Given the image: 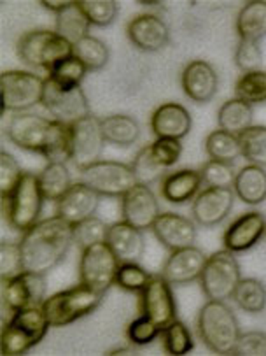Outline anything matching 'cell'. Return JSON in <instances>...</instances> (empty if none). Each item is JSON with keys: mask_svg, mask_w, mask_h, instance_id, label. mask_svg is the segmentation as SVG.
<instances>
[{"mask_svg": "<svg viewBox=\"0 0 266 356\" xmlns=\"http://www.w3.org/2000/svg\"><path fill=\"white\" fill-rule=\"evenodd\" d=\"M161 335H163V346L167 355L183 356L193 351V335H191V332L188 330V327L183 321H172L168 327H165L161 330Z\"/></svg>", "mask_w": 266, "mask_h": 356, "instance_id": "obj_38", "label": "cell"}, {"mask_svg": "<svg viewBox=\"0 0 266 356\" xmlns=\"http://www.w3.org/2000/svg\"><path fill=\"white\" fill-rule=\"evenodd\" d=\"M4 111L19 114L42 102L44 79L26 70H8L0 76Z\"/></svg>", "mask_w": 266, "mask_h": 356, "instance_id": "obj_10", "label": "cell"}, {"mask_svg": "<svg viewBox=\"0 0 266 356\" xmlns=\"http://www.w3.org/2000/svg\"><path fill=\"white\" fill-rule=\"evenodd\" d=\"M233 300L238 307L245 312H261L266 307V288L261 281L254 277H245L240 280L237 290L233 293Z\"/></svg>", "mask_w": 266, "mask_h": 356, "instance_id": "obj_35", "label": "cell"}, {"mask_svg": "<svg viewBox=\"0 0 266 356\" xmlns=\"http://www.w3.org/2000/svg\"><path fill=\"white\" fill-rule=\"evenodd\" d=\"M23 272L22 251L19 244L2 243L0 244V277L2 281L11 280L13 275Z\"/></svg>", "mask_w": 266, "mask_h": 356, "instance_id": "obj_47", "label": "cell"}, {"mask_svg": "<svg viewBox=\"0 0 266 356\" xmlns=\"http://www.w3.org/2000/svg\"><path fill=\"white\" fill-rule=\"evenodd\" d=\"M86 67L76 58V56H70V58L62 60V62L56 63L51 70H49V79L56 83V85L63 86V88H76L81 86L84 76H86Z\"/></svg>", "mask_w": 266, "mask_h": 356, "instance_id": "obj_41", "label": "cell"}, {"mask_svg": "<svg viewBox=\"0 0 266 356\" xmlns=\"http://www.w3.org/2000/svg\"><path fill=\"white\" fill-rule=\"evenodd\" d=\"M160 334H161V328L158 327L156 323H153L149 318H146V316L142 314H140L137 320L131 321L126 328L128 341H130L133 346H139V348L151 344V342H153Z\"/></svg>", "mask_w": 266, "mask_h": 356, "instance_id": "obj_46", "label": "cell"}, {"mask_svg": "<svg viewBox=\"0 0 266 356\" xmlns=\"http://www.w3.org/2000/svg\"><path fill=\"white\" fill-rule=\"evenodd\" d=\"M109 225L103 223L99 218H88L81 223L74 225V244L81 250L93 246V244L106 243Z\"/></svg>", "mask_w": 266, "mask_h": 356, "instance_id": "obj_40", "label": "cell"}, {"mask_svg": "<svg viewBox=\"0 0 266 356\" xmlns=\"http://www.w3.org/2000/svg\"><path fill=\"white\" fill-rule=\"evenodd\" d=\"M8 137L15 146L42 154L48 163L72 162V125L39 114L19 113L9 122Z\"/></svg>", "mask_w": 266, "mask_h": 356, "instance_id": "obj_1", "label": "cell"}, {"mask_svg": "<svg viewBox=\"0 0 266 356\" xmlns=\"http://www.w3.org/2000/svg\"><path fill=\"white\" fill-rule=\"evenodd\" d=\"M107 355H135V351L133 349H128V348H123V349H113V351H109Z\"/></svg>", "mask_w": 266, "mask_h": 356, "instance_id": "obj_52", "label": "cell"}, {"mask_svg": "<svg viewBox=\"0 0 266 356\" xmlns=\"http://www.w3.org/2000/svg\"><path fill=\"white\" fill-rule=\"evenodd\" d=\"M201 181L207 188H231L235 181V169L231 163L219 162V160H208L200 169Z\"/></svg>", "mask_w": 266, "mask_h": 356, "instance_id": "obj_43", "label": "cell"}, {"mask_svg": "<svg viewBox=\"0 0 266 356\" xmlns=\"http://www.w3.org/2000/svg\"><path fill=\"white\" fill-rule=\"evenodd\" d=\"M151 230L156 235V239L170 251L194 246L197 241L194 221L177 213H160Z\"/></svg>", "mask_w": 266, "mask_h": 356, "instance_id": "obj_20", "label": "cell"}, {"mask_svg": "<svg viewBox=\"0 0 266 356\" xmlns=\"http://www.w3.org/2000/svg\"><path fill=\"white\" fill-rule=\"evenodd\" d=\"M81 183L88 184L100 197H123L137 184V177L131 165L121 162L99 160L79 170Z\"/></svg>", "mask_w": 266, "mask_h": 356, "instance_id": "obj_9", "label": "cell"}, {"mask_svg": "<svg viewBox=\"0 0 266 356\" xmlns=\"http://www.w3.org/2000/svg\"><path fill=\"white\" fill-rule=\"evenodd\" d=\"M37 176L44 199L51 202H58L74 184L65 163H48Z\"/></svg>", "mask_w": 266, "mask_h": 356, "instance_id": "obj_31", "label": "cell"}, {"mask_svg": "<svg viewBox=\"0 0 266 356\" xmlns=\"http://www.w3.org/2000/svg\"><path fill=\"white\" fill-rule=\"evenodd\" d=\"M205 151L212 160H219V162L233 163L238 156H242V147L238 136L226 132V130L219 129L208 134L207 140H205Z\"/></svg>", "mask_w": 266, "mask_h": 356, "instance_id": "obj_32", "label": "cell"}, {"mask_svg": "<svg viewBox=\"0 0 266 356\" xmlns=\"http://www.w3.org/2000/svg\"><path fill=\"white\" fill-rule=\"evenodd\" d=\"M126 33L130 42L140 51L154 53L163 49L170 41L168 25L156 15H139L131 19L126 26Z\"/></svg>", "mask_w": 266, "mask_h": 356, "instance_id": "obj_19", "label": "cell"}, {"mask_svg": "<svg viewBox=\"0 0 266 356\" xmlns=\"http://www.w3.org/2000/svg\"><path fill=\"white\" fill-rule=\"evenodd\" d=\"M235 63L238 69L244 72H252V70H259L263 65V53L259 42L252 41H240L235 51Z\"/></svg>", "mask_w": 266, "mask_h": 356, "instance_id": "obj_49", "label": "cell"}, {"mask_svg": "<svg viewBox=\"0 0 266 356\" xmlns=\"http://www.w3.org/2000/svg\"><path fill=\"white\" fill-rule=\"evenodd\" d=\"M240 41L259 42L266 35V0H252L238 11L235 22Z\"/></svg>", "mask_w": 266, "mask_h": 356, "instance_id": "obj_28", "label": "cell"}, {"mask_svg": "<svg viewBox=\"0 0 266 356\" xmlns=\"http://www.w3.org/2000/svg\"><path fill=\"white\" fill-rule=\"evenodd\" d=\"M119 258L107 243L93 244L81 253L79 280L81 283L106 293L116 281Z\"/></svg>", "mask_w": 266, "mask_h": 356, "instance_id": "obj_11", "label": "cell"}, {"mask_svg": "<svg viewBox=\"0 0 266 356\" xmlns=\"http://www.w3.org/2000/svg\"><path fill=\"white\" fill-rule=\"evenodd\" d=\"M233 355L238 356H266V334L249 332L240 334Z\"/></svg>", "mask_w": 266, "mask_h": 356, "instance_id": "obj_50", "label": "cell"}, {"mask_svg": "<svg viewBox=\"0 0 266 356\" xmlns=\"http://www.w3.org/2000/svg\"><path fill=\"white\" fill-rule=\"evenodd\" d=\"M149 154L158 165L163 169H170L179 162L181 154H183V143L179 139L160 137L149 144Z\"/></svg>", "mask_w": 266, "mask_h": 356, "instance_id": "obj_44", "label": "cell"}, {"mask_svg": "<svg viewBox=\"0 0 266 356\" xmlns=\"http://www.w3.org/2000/svg\"><path fill=\"white\" fill-rule=\"evenodd\" d=\"M201 184L203 181H201L200 170H175L161 179V197L170 204H186L200 193Z\"/></svg>", "mask_w": 266, "mask_h": 356, "instance_id": "obj_26", "label": "cell"}, {"mask_svg": "<svg viewBox=\"0 0 266 356\" xmlns=\"http://www.w3.org/2000/svg\"><path fill=\"white\" fill-rule=\"evenodd\" d=\"M90 30V22L86 19V16L83 15V11L79 9L77 2H72L70 8H67L65 11H62L60 15H56V32L67 39L69 42L76 44L81 39H84Z\"/></svg>", "mask_w": 266, "mask_h": 356, "instance_id": "obj_33", "label": "cell"}, {"mask_svg": "<svg viewBox=\"0 0 266 356\" xmlns=\"http://www.w3.org/2000/svg\"><path fill=\"white\" fill-rule=\"evenodd\" d=\"M49 327L51 325L42 305L15 311L2 328L0 353L4 356L25 355L46 337Z\"/></svg>", "mask_w": 266, "mask_h": 356, "instance_id": "obj_4", "label": "cell"}, {"mask_svg": "<svg viewBox=\"0 0 266 356\" xmlns=\"http://www.w3.org/2000/svg\"><path fill=\"white\" fill-rule=\"evenodd\" d=\"M102 130L106 143L121 147L135 144L140 137V125L135 118L128 114H113L102 118Z\"/></svg>", "mask_w": 266, "mask_h": 356, "instance_id": "obj_29", "label": "cell"}, {"mask_svg": "<svg viewBox=\"0 0 266 356\" xmlns=\"http://www.w3.org/2000/svg\"><path fill=\"white\" fill-rule=\"evenodd\" d=\"M44 200L46 199L40 190L39 176L33 172H23L15 190L2 197L4 220L13 230L26 232L39 221Z\"/></svg>", "mask_w": 266, "mask_h": 356, "instance_id": "obj_5", "label": "cell"}, {"mask_svg": "<svg viewBox=\"0 0 266 356\" xmlns=\"http://www.w3.org/2000/svg\"><path fill=\"white\" fill-rule=\"evenodd\" d=\"M252 120H254V109L251 104L240 99H231L224 102L217 114L219 127L235 136H240L244 130L252 127Z\"/></svg>", "mask_w": 266, "mask_h": 356, "instance_id": "obj_30", "label": "cell"}, {"mask_svg": "<svg viewBox=\"0 0 266 356\" xmlns=\"http://www.w3.org/2000/svg\"><path fill=\"white\" fill-rule=\"evenodd\" d=\"M131 169H133V174L137 177V183L147 184L149 186L151 183L158 179H163L165 177V169L158 165L149 154V146L142 147V149L137 153L135 160L131 163Z\"/></svg>", "mask_w": 266, "mask_h": 356, "instance_id": "obj_45", "label": "cell"}, {"mask_svg": "<svg viewBox=\"0 0 266 356\" xmlns=\"http://www.w3.org/2000/svg\"><path fill=\"white\" fill-rule=\"evenodd\" d=\"M106 243L116 253L121 264L123 261H140L144 254V246H146L142 230L131 227L126 221L109 225Z\"/></svg>", "mask_w": 266, "mask_h": 356, "instance_id": "obj_25", "label": "cell"}, {"mask_svg": "<svg viewBox=\"0 0 266 356\" xmlns=\"http://www.w3.org/2000/svg\"><path fill=\"white\" fill-rule=\"evenodd\" d=\"M55 214L74 225L95 216L100 206V195L84 183H74L58 202H55Z\"/></svg>", "mask_w": 266, "mask_h": 356, "instance_id": "obj_18", "label": "cell"}, {"mask_svg": "<svg viewBox=\"0 0 266 356\" xmlns=\"http://www.w3.org/2000/svg\"><path fill=\"white\" fill-rule=\"evenodd\" d=\"M266 234V218L261 213H245L238 216L223 235L224 250L244 253L252 250Z\"/></svg>", "mask_w": 266, "mask_h": 356, "instance_id": "obj_21", "label": "cell"}, {"mask_svg": "<svg viewBox=\"0 0 266 356\" xmlns=\"http://www.w3.org/2000/svg\"><path fill=\"white\" fill-rule=\"evenodd\" d=\"M181 86L188 99L193 102H208L217 93V72L205 60H193L184 67L183 76H181Z\"/></svg>", "mask_w": 266, "mask_h": 356, "instance_id": "obj_23", "label": "cell"}, {"mask_svg": "<svg viewBox=\"0 0 266 356\" xmlns=\"http://www.w3.org/2000/svg\"><path fill=\"white\" fill-rule=\"evenodd\" d=\"M235 197L247 206H258L266 200V170L265 167L249 165L242 167L233 181Z\"/></svg>", "mask_w": 266, "mask_h": 356, "instance_id": "obj_27", "label": "cell"}, {"mask_svg": "<svg viewBox=\"0 0 266 356\" xmlns=\"http://www.w3.org/2000/svg\"><path fill=\"white\" fill-rule=\"evenodd\" d=\"M46 280L44 274L23 270L13 275L11 280L2 281V300L11 312L19 309L32 307V305H42L46 300Z\"/></svg>", "mask_w": 266, "mask_h": 356, "instance_id": "obj_15", "label": "cell"}, {"mask_svg": "<svg viewBox=\"0 0 266 356\" xmlns=\"http://www.w3.org/2000/svg\"><path fill=\"white\" fill-rule=\"evenodd\" d=\"M40 6L46 9H49V11L56 13V15H60V13L65 11L67 8H70V6H72V0H67V2H49V0H44V2H40Z\"/></svg>", "mask_w": 266, "mask_h": 356, "instance_id": "obj_51", "label": "cell"}, {"mask_svg": "<svg viewBox=\"0 0 266 356\" xmlns=\"http://www.w3.org/2000/svg\"><path fill=\"white\" fill-rule=\"evenodd\" d=\"M77 6L86 16L90 25L95 26H109L119 11L117 2L114 0H79Z\"/></svg>", "mask_w": 266, "mask_h": 356, "instance_id": "obj_39", "label": "cell"}, {"mask_svg": "<svg viewBox=\"0 0 266 356\" xmlns=\"http://www.w3.org/2000/svg\"><path fill=\"white\" fill-rule=\"evenodd\" d=\"M205 264H207V257L203 251L194 246L183 248V250L172 251V254L165 261L161 275L170 284L193 283L200 280Z\"/></svg>", "mask_w": 266, "mask_h": 356, "instance_id": "obj_22", "label": "cell"}, {"mask_svg": "<svg viewBox=\"0 0 266 356\" xmlns=\"http://www.w3.org/2000/svg\"><path fill=\"white\" fill-rule=\"evenodd\" d=\"M240 280V265L235 258V253L221 250L207 258V264L200 275L201 291L208 300L226 302L228 298H233Z\"/></svg>", "mask_w": 266, "mask_h": 356, "instance_id": "obj_8", "label": "cell"}, {"mask_svg": "<svg viewBox=\"0 0 266 356\" xmlns=\"http://www.w3.org/2000/svg\"><path fill=\"white\" fill-rule=\"evenodd\" d=\"M74 244V227L60 216L39 220L23 232L19 241L23 270L48 274L69 253Z\"/></svg>", "mask_w": 266, "mask_h": 356, "instance_id": "obj_2", "label": "cell"}, {"mask_svg": "<svg viewBox=\"0 0 266 356\" xmlns=\"http://www.w3.org/2000/svg\"><path fill=\"white\" fill-rule=\"evenodd\" d=\"M74 56L86 67V70H102L109 62V48L97 37L86 35L74 44Z\"/></svg>", "mask_w": 266, "mask_h": 356, "instance_id": "obj_34", "label": "cell"}, {"mask_svg": "<svg viewBox=\"0 0 266 356\" xmlns=\"http://www.w3.org/2000/svg\"><path fill=\"white\" fill-rule=\"evenodd\" d=\"M242 156L252 165L266 167V127H249L238 136Z\"/></svg>", "mask_w": 266, "mask_h": 356, "instance_id": "obj_36", "label": "cell"}, {"mask_svg": "<svg viewBox=\"0 0 266 356\" xmlns=\"http://www.w3.org/2000/svg\"><path fill=\"white\" fill-rule=\"evenodd\" d=\"M235 93L237 99L251 104L266 102V70H252L244 72L235 83Z\"/></svg>", "mask_w": 266, "mask_h": 356, "instance_id": "obj_37", "label": "cell"}, {"mask_svg": "<svg viewBox=\"0 0 266 356\" xmlns=\"http://www.w3.org/2000/svg\"><path fill=\"white\" fill-rule=\"evenodd\" d=\"M106 146L102 130V120L93 114L81 118L72 125V163L77 169L99 162Z\"/></svg>", "mask_w": 266, "mask_h": 356, "instance_id": "obj_13", "label": "cell"}, {"mask_svg": "<svg viewBox=\"0 0 266 356\" xmlns=\"http://www.w3.org/2000/svg\"><path fill=\"white\" fill-rule=\"evenodd\" d=\"M235 204L231 188H207L194 197L191 214L201 227H215L228 218Z\"/></svg>", "mask_w": 266, "mask_h": 356, "instance_id": "obj_17", "label": "cell"}, {"mask_svg": "<svg viewBox=\"0 0 266 356\" xmlns=\"http://www.w3.org/2000/svg\"><path fill=\"white\" fill-rule=\"evenodd\" d=\"M140 314L149 318L161 330L177 320L172 286L161 274L151 275L149 283L140 291Z\"/></svg>", "mask_w": 266, "mask_h": 356, "instance_id": "obj_14", "label": "cell"}, {"mask_svg": "<svg viewBox=\"0 0 266 356\" xmlns=\"http://www.w3.org/2000/svg\"><path fill=\"white\" fill-rule=\"evenodd\" d=\"M16 53L25 65L49 72L58 62L74 56V44L56 30H32L19 37Z\"/></svg>", "mask_w": 266, "mask_h": 356, "instance_id": "obj_7", "label": "cell"}, {"mask_svg": "<svg viewBox=\"0 0 266 356\" xmlns=\"http://www.w3.org/2000/svg\"><path fill=\"white\" fill-rule=\"evenodd\" d=\"M191 114L183 104L167 102L154 109L151 116V130L154 136L168 139H184L191 130Z\"/></svg>", "mask_w": 266, "mask_h": 356, "instance_id": "obj_24", "label": "cell"}, {"mask_svg": "<svg viewBox=\"0 0 266 356\" xmlns=\"http://www.w3.org/2000/svg\"><path fill=\"white\" fill-rule=\"evenodd\" d=\"M198 335L215 355H233L240 337L235 312L223 300H208L198 312Z\"/></svg>", "mask_w": 266, "mask_h": 356, "instance_id": "obj_3", "label": "cell"}, {"mask_svg": "<svg viewBox=\"0 0 266 356\" xmlns=\"http://www.w3.org/2000/svg\"><path fill=\"white\" fill-rule=\"evenodd\" d=\"M151 275L153 274H149L146 268L140 267L137 261H123V264H119V268L116 272L114 284H117L121 290L140 293L146 288V284L149 283Z\"/></svg>", "mask_w": 266, "mask_h": 356, "instance_id": "obj_42", "label": "cell"}, {"mask_svg": "<svg viewBox=\"0 0 266 356\" xmlns=\"http://www.w3.org/2000/svg\"><path fill=\"white\" fill-rule=\"evenodd\" d=\"M103 291L79 283L69 290L58 291L42 302V309L51 327H67L84 316L92 314L102 304Z\"/></svg>", "mask_w": 266, "mask_h": 356, "instance_id": "obj_6", "label": "cell"}, {"mask_svg": "<svg viewBox=\"0 0 266 356\" xmlns=\"http://www.w3.org/2000/svg\"><path fill=\"white\" fill-rule=\"evenodd\" d=\"M22 174L23 170L15 160V156H11L8 151H2L0 153V193H2V197L15 190Z\"/></svg>", "mask_w": 266, "mask_h": 356, "instance_id": "obj_48", "label": "cell"}, {"mask_svg": "<svg viewBox=\"0 0 266 356\" xmlns=\"http://www.w3.org/2000/svg\"><path fill=\"white\" fill-rule=\"evenodd\" d=\"M40 104L51 114L53 120L67 123V125H74L76 122H79L81 118L92 114L90 113V104H88L84 90L81 86L63 88L49 77L44 79L42 102Z\"/></svg>", "mask_w": 266, "mask_h": 356, "instance_id": "obj_12", "label": "cell"}, {"mask_svg": "<svg viewBox=\"0 0 266 356\" xmlns=\"http://www.w3.org/2000/svg\"><path fill=\"white\" fill-rule=\"evenodd\" d=\"M121 216L123 221L139 230H151L160 216V204L156 195L147 184L137 183L121 197Z\"/></svg>", "mask_w": 266, "mask_h": 356, "instance_id": "obj_16", "label": "cell"}]
</instances>
